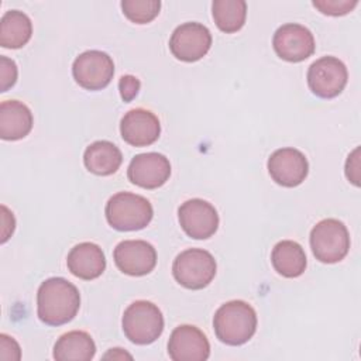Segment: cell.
<instances>
[{
  "mask_svg": "<svg viewBox=\"0 0 361 361\" xmlns=\"http://www.w3.org/2000/svg\"><path fill=\"white\" fill-rule=\"evenodd\" d=\"M80 293L65 278L45 279L37 292V313L42 323L61 326L71 322L79 312Z\"/></svg>",
  "mask_w": 361,
  "mask_h": 361,
  "instance_id": "cell-1",
  "label": "cell"
},
{
  "mask_svg": "<svg viewBox=\"0 0 361 361\" xmlns=\"http://www.w3.org/2000/svg\"><path fill=\"white\" fill-rule=\"evenodd\" d=\"M217 338L227 345L247 343L257 330V313L244 300H230L221 305L213 317Z\"/></svg>",
  "mask_w": 361,
  "mask_h": 361,
  "instance_id": "cell-2",
  "label": "cell"
},
{
  "mask_svg": "<svg viewBox=\"0 0 361 361\" xmlns=\"http://www.w3.org/2000/svg\"><path fill=\"white\" fill-rule=\"evenodd\" d=\"M104 214L113 228L118 231H134L149 224L154 210L147 197L130 192H118L106 203Z\"/></svg>",
  "mask_w": 361,
  "mask_h": 361,
  "instance_id": "cell-3",
  "label": "cell"
},
{
  "mask_svg": "<svg viewBox=\"0 0 361 361\" xmlns=\"http://www.w3.org/2000/svg\"><path fill=\"white\" fill-rule=\"evenodd\" d=\"M126 337L140 345L154 343L164 331V316L157 305L148 300L133 302L123 313Z\"/></svg>",
  "mask_w": 361,
  "mask_h": 361,
  "instance_id": "cell-4",
  "label": "cell"
},
{
  "mask_svg": "<svg viewBox=\"0 0 361 361\" xmlns=\"http://www.w3.org/2000/svg\"><path fill=\"white\" fill-rule=\"evenodd\" d=\"M217 264L214 257L202 248H188L176 255L172 274L178 283L188 289H203L214 278Z\"/></svg>",
  "mask_w": 361,
  "mask_h": 361,
  "instance_id": "cell-5",
  "label": "cell"
},
{
  "mask_svg": "<svg viewBox=\"0 0 361 361\" xmlns=\"http://www.w3.org/2000/svg\"><path fill=\"white\" fill-rule=\"evenodd\" d=\"M310 247L316 259L324 264H336L348 254V230L337 219L320 220L310 231Z\"/></svg>",
  "mask_w": 361,
  "mask_h": 361,
  "instance_id": "cell-6",
  "label": "cell"
},
{
  "mask_svg": "<svg viewBox=\"0 0 361 361\" xmlns=\"http://www.w3.org/2000/svg\"><path fill=\"white\" fill-rule=\"evenodd\" d=\"M348 79L345 65L336 56H322L316 59L307 71V85L313 94L322 99L338 96Z\"/></svg>",
  "mask_w": 361,
  "mask_h": 361,
  "instance_id": "cell-7",
  "label": "cell"
},
{
  "mask_svg": "<svg viewBox=\"0 0 361 361\" xmlns=\"http://www.w3.org/2000/svg\"><path fill=\"white\" fill-rule=\"evenodd\" d=\"M75 82L86 90L104 89L113 79V59L103 51L90 49L76 56L72 65Z\"/></svg>",
  "mask_w": 361,
  "mask_h": 361,
  "instance_id": "cell-8",
  "label": "cell"
},
{
  "mask_svg": "<svg viewBox=\"0 0 361 361\" xmlns=\"http://www.w3.org/2000/svg\"><path fill=\"white\" fill-rule=\"evenodd\" d=\"M212 47V34L200 23H183L175 28L169 39L172 55L183 62L202 59Z\"/></svg>",
  "mask_w": 361,
  "mask_h": 361,
  "instance_id": "cell-9",
  "label": "cell"
},
{
  "mask_svg": "<svg viewBox=\"0 0 361 361\" xmlns=\"http://www.w3.org/2000/svg\"><path fill=\"white\" fill-rule=\"evenodd\" d=\"M272 45L276 55L288 62H302L312 56L316 48L310 30L296 23L281 25L274 34Z\"/></svg>",
  "mask_w": 361,
  "mask_h": 361,
  "instance_id": "cell-10",
  "label": "cell"
},
{
  "mask_svg": "<svg viewBox=\"0 0 361 361\" xmlns=\"http://www.w3.org/2000/svg\"><path fill=\"white\" fill-rule=\"evenodd\" d=\"M179 224L195 240L212 237L219 227V214L213 204L203 199H190L178 209Z\"/></svg>",
  "mask_w": 361,
  "mask_h": 361,
  "instance_id": "cell-11",
  "label": "cell"
},
{
  "mask_svg": "<svg viewBox=\"0 0 361 361\" xmlns=\"http://www.w3.org/2000/svg\"><path fill=\"white\" fill-rule=\"evenodd\" d=\"M113 258L116 267L127 275L142 276L149 274L157 265V251L148 241L124 240L114 248Z\"/></svg>",
  "mask_w": 361,
  "mask_h": 361,
  "instance_id": "cell-12",
  "label": "cell"
},
{
  "mask_svg": "<svg viewBox=\"0 0 361 361\" xmlns=\"http://www.w3.org/2000/svg\"><path fill=\"white\" fill-rule=\"evenodd\" d=\"M268 172L281 186L295 188L300 185L309 172V164L303 152L296 148H279L268 159Z\"/></svg>",
  "mask_w": 361,
  "mask_h": 361,
  "instance_id": "cell-13",
  "label": "cell"
},
{
  "mask_svg": "<svg viewBox=\"0 0 361 361\" xmlns=\"http://www.w3.org/2000/svg\"><path fill=\"white\" fill-rule=\"evenodd\" d=\"M168 354L173 361H206L210 355V344L200 329L182 324L171 333Z\"/></svg>",
  "mask_w": 361,
  "mask_h": 361,
  "instance_id": "cell-14",
  "label": "cell"
},
{
  "mask_svg": "<svg viewBox=\"0 0 361 361\" xmlns=\"http://www.w3.org/2000/svg\"><path fill=\"white\" fill-rule=\"evenodd\" d=\"M131 183L144 189H157L171 176L169 159L158 152H145L135 155L127 169Z\"/></svg>",
  "mask_w": 361,
  "mask_h": 361,
  "instance_id": "cell-15",
  "label": "cell"
},
{
  "mask_svg": "<svg viewBox=\"0 0 361 361\" xmlns=\"http://www.w3.org/2000/svg\"><path fill=\"white\" fill-rule=\"evenodd\" d=\"M123 140L133 147H147L154 144L161 134L158 117L145 109H133L127 111L120 121Z\"/></svg>",
  "mask_w": 361,
  "mask_h": 361,
  "instance_id": "cell-16",
  "label": "cell"
},
{
  "mask_svg": "<svg viewBox=\"0 0 361 361\" xmlns=\"http://www.w3.org/2000/svg\"><path fill=\"white\" fill-rule=\"evenodd\" d=\"M68 269L76 278L92 281L99 278L106 269V257L102 248L94 243L76 244L66 258Z\"/></svg>",
  "mask_w": 361,
  "mask_h": 361,
  "instance_id": "cell-17",
  "label": "cell"
},
{
  "mask_svg": "<svg viewBox=\"0 0 361 361\" xmlns=\"http://www.w3.org/2000/svg\"><path fill=\"white\" fill-rule=\"evenodd\" d=\"M32 113L27 104L18 100H4L0 104V137L17 141L28 135L32 128Z\"/></svg>",
  "mask_w": 361,
  "mask_h": 361,
  "instance_id": "cell-18",
  "label": "cell"
},
{
  "mask_svg": "<svg viewBox=\"0 0 361 361\" xmlns=\"http://www.w3.org/2000/svg\"><path fill=\"white\" fill-rule=\"evenodd\" d=\"M121 162L123 155L118 147L106 140L92 142L83 154V164L87 171L100 176L117 172Z\"/></svg>",
  "mask_w": 361,
  "mask_h": 361,
  "instance_id": "cell-19",
  "label": "cell"
},
{
  "mask_svg": "<svg viewBox=\"0 0 361 361\" xmlns=\"http://www.w3.org/2000/svg\"><path fill=\"white\" fill-rule=\"evenodd\" d=\"M96 354V344L89 333L72 330L62 334L54 345L56 361H89Z\"/></svg>",
  "mask_w": 361,
  "mask_h": 361,
  "instance_id": "cell-20",
  "label": "cell"
},
{
  "mask_svg": "<svg viewBox=\"0 0 361 361\" xmlns=\"http://www.w3.org/2000/svg\"><path fill=\"white\" fill-rule=\"evenodd\" d=\"M274 269L285 278H298L306 269V254L300 244L292 240L279 241L271 254Z\"/></svg>",
  "mask_w": 361,
  "mask_h": 361,
  "instance_id": "cell-21",
  "label": "cell"
},
{
  "mask_svg": "<svg viewBox=\"0 0 361 361\" xmlns=\"http://www.w3.org/2000/svg\"><path fill=\"white\" fill-rule=\"evenodd\" d=\"M32 34L30 17L20 10L6 11L0 20V45L17 49L24 47Z\"/></svg>",
  "mask_w": 361,
  "mask_h": 361,
  "instance_id": "cell-22",
  "label": "cell"
},
{
  "mask_svg": "<svg viewBox=\"0 0 361 361\" xmlns=\"http://www.w3.org/2000/svg\"><path fill=\"white\" fill-rule=\"evenodd\" d=\"M212 14L219 30L226 34L237 32L245 23L247 3L244 0H214Z\"/></svg>",
  "mask_w": 361,
  "mask_h": 361,
  "instance_id": "cell-23",
  "label": "cell"
},
{
  "mask_svg": "<svg viewBox=\"0 0 361 361\" xmlns=\"http://www.w3.org/2000/svg\"><path fill=\"white\" fill-rule=\"evenodd\" d=\"M161 8L159 0H123V14L135 24H147L152 21Z\"/></svg>",
  "mask_w": 361,
  "mask_h": 361,
  "instance_id": "cell-24",
  "label": "cell"
},
{
  "mask_svg": "<svg viewBox=\"0 0 361 361\" xmlns=\"http://www.w3.org/2000/svg\"><path fill=\"white\" fill-rule=\"evenodd\" d=\"M312 4L323 14L344 16L358 4V0H314Z\"/></svg>",
  "mask_w": 361,
  "mask_h": 361,
  "instance_id": "cell-25",
  "label": "cell"
},
{
  "mask_svg": "<svg viewBox=\"0 0 361 361\" xmlns=\"http://www.w3.org/2000/svg\"><path fill=\"white\" fill-rule=\"evenodd\" d=\"M17 65L13 59L1 55L0 56V89L1 92H7L11 86H14L17 80Z\"/></svg>",
  "mask_w": 361,
  "mask_h": 361,
  "instance_id": "cell-26",
  "label": "cell"
},
{
  "mask_svg": "<svg viewBox=\"0 0 361 361\" xmlns=\"http://www.w3.org/2000/svg\"><path fill=\"white\" fill-rule=\"evenodd\" d=\"M118 90L124 102H131L140 90V80L133 75L121 76L118 80Z\"/></svg>",
  "mask_w": 361,
  "mask_h": 361,
  "instance_id": "cell-27",
  "label": "cell"
},
{
  "mask_svg": "<svg viewBox=\"0 0 361 361\" xmlns=\"http://www.w3.org/2000/svg\"><path fill=\"white\" fill-rule=\"evenodd\" d=\"M0 358L1 360H20L21 351L18 343L7 334H0Z\"/></svg>",
  "mask_w": 361,
  "mask_h": 361,
  "instance_id": "cell-28",
  "label": "cell"
},
{
  "mask_svg": "<svg viewBox=\"0 0 361 361\" xmlns=\"http://www.w3.org/2000/svg\"><path fill=\"white\" fill-rule=\"evenodd\" d=\"M345 176L355 186L360 185V148L357 147L345 161Z\"/></svg>",
  "mask_w": 361,
  "mask_h": 361,
  "instance_id": "cell-29",
  "label": "cell"
},
{
  "mask_svg": "<svg viewBox=\"0 0 361 361\" xmlns=\"http://www.w3.org/2000/svg\"><path fill=\"white\" fill-rule=\"evenodd\" d=\"M1 243H6L16 227L14 216L6 206H1Z\"/></svg>",
  "mask_w": 361,
  "mask_h": 361,
  "instance_id": "cell-30",
  "label": "cell"
},
{
  "mask_svg": "<svg viewBox=\"0 0 361 361\" xmlns=\"http://www.w3.org/2000/svg\"><path fill=\"white\" fill-rule=\"evenodd\" d=\"M131 358V355L130 354H127V353H123V350L121 348H111L110 350V353H107L106 355H104V358H118V360H121V358Z\"/></svg>",
  "mask_w": 361,
  "mask_h": 361,
  "instance_id": "cell-31",
  "label": "cell"
}]
</instances>
